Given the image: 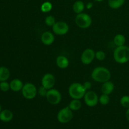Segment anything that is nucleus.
<instances>
[{"instance_id":"obj_24","label":"nucleus","mask_w":129,"mask_h":129,"mask_svg":"<svg viewBox=\"0 0 129 129\" xmlns=\"http://www.w3.org/2000/svg\"><path fill=\"white\" fill-rule=\"evenodd\" d=\"M56 23L55 21V18L54 16L49 15L47 16L45 19V23L46 24L47 26H53V25Z\"/></svg>"},{"instance_id":"obj_10","label":"nucleus","mask_w":129,"mask_h":129,"mask_svg":"<svg viewBox=\"0 0 129 129\" xmlns=\"http://www.w3.org/2000/svg\"><path fill=\"white\" fill-rule=\"evenodd\" d=\"M94 58H95V52L91 49H86L82 53L81 60L83 64L88 65L93 62Z\"/></svg>"},{"instance_id":"obj_19","label":"nucleus","mask_w":129,"mask_h":129,"mask_svg":"<svg viewBox=\"0 0 129 129\" xmlns=\"http://www.w3.org/2000/svg\"><path fill=\"white\" fill-rule=\"evenodd\" d=\"M113 42L115 45L117 47L124 45L126 42V38L122 34H117L113 39Z\"/></svg>"},{"instance_id":"obj_31","label":"nucleus","mask_w":129,"mask_h":129,"mask_svg":"<svg viewBox=\"0 0 129 129\" xmlns=\"http://www.w3.org/2000/svg\"><path fill=\"white\" fill-rule=\"evenodd\" d=\"M92 6H93V4H92V3H88L86 5V8L88 9H90Z\"/></svg>"},{"instance_id":"obj_6","label":"nucleus","mask_w":129,"mask_h":129,"mask_svg":"<svg viewBox=\"0 0 129 129\" xmlns=\"http://www.w3.org/2000/svg\"><path fill=\"white\" fill-rule=\"evenodd\" d=\"M73 117V110L69 107L63 108L58 112L57 118V120L61 123H67L70 122Z\"/></svg>"},{"instance_id":"obj_13","label":"nucleus","mask_w":129,"mask_h":129,"mask_svg":"<svg viewBox=\"0 0 129 129\" xmlns=\"http://www.w3.org/2000/svg\"><path fill=\"white\" fill-rule=\"evenodd\" d=\"M115 88L114 84L112 83L110 81H106L105 83H103L102 86V92L103 94H110L113 91Z\"/></svg>"},{"instance_id":"obj_25","label":"nucleus","mask_w":129,"mask_h":129,"mask_svg":"<svg viewBox=\"0 0 129 129\" xmlns=\"http://www.w3.org/2000/svg\"><path fill=\"white\" fill-rule=\"evenodd\" d=\"M120 105L125 108H129V96L125 95L123 96L121 98L120 101Z\"/></svg>"},{"instance_id":"obj_26","label":"nucleus","mask_w":129,"mask_h":129,"mask_svg":"<svg viewBox=\"0 0 129 129\" xmlns=\"http://www.w3.org/2000/svg\"><path fill=\"white\" fill-rule=\"evenodd\" d=\"M10 89V83H8L6 81H1L0 83V89L3 92H6Z\"/></svg>"},{"instance_id":"obj_12","label":"nucleus","mask_w":129,"mask_h":129,"mask_svg":"<svg viewBox=\"0 0 129 129\" xmlns=\"http://www.w3.org/2000/svg\"><path fill=\"white\" fill-rule=\"evenodd\" d=\"M41 40L45 45H50L54 42L55 37L50 31H45L42 35Z\"/></svg>"},{"instance_id":"obj_21","label":"nucleus","mask_w":129,"mask_h":129,"mask_svg":"<svg viewBox=\"0 0 129 129\" xmlns=\"http://www.w3.org/2000/svg\"><path fill=\"white\" fill-rule=\"evenodd\" d=\"M82 103L79 100L73 99L69 104V108L73 111H78L81 108Z\"/></svg>"},{"instance_id":"obj_27","label":"nucleus","mask_w":129,"mask_h":129,"mask_svg":"<svg viewBox=\"0 0 129 129\" xmlns=\"http://www.w3.org/2000/svg\"><path fill=\"white\" fill-rule=\"evenodd\" d=\"M95 57L97 60L102 61V60H104L106 57L105 53L103 51H102V50H98V51H97L95 53Z\"/></svg>"},{"instance_id":"obj_9","label":"nucleus","mask_w":129,"mask_h":129,"mask_svg":"<svg viewBox=\"0 0 129 129\" xmlns=\"http://www.w3.org/2000/svg\"><path fill=\"white\" fill-rule=\"evenodd\" d=\"M69 27L64 21H57L52 26V31L55 35H64L69 31Z\"/></svg>"},{"instance_id":"obj_5","label":"nucleus","mask_w":129,"mask_h":129,"mask_svg":"<svg viewBox=\"0 0 129 129\" xmlns=\"http://www.w3.org/2000/svg\"><path fill=\"white\" fill-rule=\"evenodd\" d=\"M37 92V89L35 84L31 83H27L24 84L21 89L23 96L27 100L34 99L36 96Z\"/></svg>"},{"instance_id":"obj_11","label":"nucleus","mask_w":129,"mask_h":129,"mask_svg":"<svg viewBox=\"0 0 129 129\" xmlns=\"http://www.w3.org/2000/svg\"><path fill=\"white\" fill-rule=\"evenodd\" d=\"M55 84V78L51 73H47L42 79V86L47 89L53 88Z\"/></svg>"},{"instance_id":"obj_17","label":"nucleus","mask_w":129,"mask_h":129,"mask_svg":"<svg viewBox=\"0 0 129 129\" xmlns=\"http://www.w3.org/2000/svg\"><path fill=\"white\" fill-rule=\"evenodd\" d=\"M10 77V70L5 66L0 67V82L7 81Z\"/></svg>"},{"instance_id":"obj_14","label":"nucleus","mask_w":129,"mask_h":129,"mask_svg":"<svg viewBox=\"0 0 129 129\" xmlns=\"http://www.w3.org/2000/svg\"><path fill=\"white\" fill-rule=\"evenodd\" d=\"M13 118V113L8 109L1 110L0 112V120L3 122H9Z\"/></svg>"},{"instance_id":"obj_1","label":"nucleus","mask_w":129,"mask_h":129,"mask_svg":"<svg viewBox=\"0 0 129 129\" xmlns=\"http://www.w3.org/2000/svg\"><path fill=\"white\" fill-rule=\"evenodd\" d=\"M91 78L98 83H105L111 78V73L107 68L104 67H96L92 71Z\"/></svg>"},{"instance_id":"obj_30","label":"nucleus","mask_w":129,"mask_h":129,"mask_svg":"<svg viewBox=\"0 0 129 129\" xmlns=\"http://www.w3.org/2000/svg\"><path fill=\"white\" fill-rule=\"evenodd\" d=\"M125 117H126V118H127V120H128L129 122V108H127V111H126Z\"/></svg>"},{"instance_id":"obj_15","label":"nucleus","mask_w":129,"mask_h":129,"mask_svg":"<svg viewBox=\"0 0 129 129\" xmlns=\"http://www.w3.org/2000/svg\"><path fill=\"white\" fill-rule=\"evenodd\" d=\"M10 89L15 92H18L21 91L24 84L23 82L20 79H13L10 83Z\"/></svg>"},{"instance_id":"obj_22","label":"nucleus","mask_w":129,"mask_h":129,"mask_svg":"<svg viewBox=\"0 0 129 129\" xmlns=\"http://www.w3.org/2000/svg\"><path fill=\"white\" fill-rule=\"evenodd\" d=\"M52 9V5L51 3L49 1H46L42 4L40 6V10L44 13H48Z\"/></svg>"},{"instance_id":"obj_23","label":"nucleus","mask_w":129,"mask_h":129,"mask_svg":"<svg viewBox=\"0 0 129 129\" xmlns=\"http://www.w3.org/2000/svg\"><path fill=\"white\" fill-rule=\"evenodd\" d=\"M110 98L109 95L105 94H102L99 98V102L102 105H107L110 103Z\"/></svg>"},{"instance_id":"obj_18","label":"nucleus","mask_w":129,"mask_h":129,"mask_svg":"<svg viewBox=\"0 0 129 129\" xmlns=\"http://www.w3.org/2000/svg\"><path fill=\"white\" fill-rule=\"evenodd\" d=\"M85 8V5L82 1H76L73 6V11L75 13L79 14L83 11Z\"/></svg>"},{"instance_id":"obj_7","label":"nucleus","mask_w":129,"mask_h":129,"mask_svg":"<svg viewBox=\"0 0 129 129\" xmlns=\"http://www.w3.org/2000/svg\"><path fill=\"white\" fill-rule=\"evenodd\" d=\"M45 97L47 102L50 104L54 105L59 104L62 100L61 93L57 89H54V88H52L47 91Z\"/></svg>"},{"instance_id":"obj_29","label":"nucleus","mask_w":129,"mask_h":129,"mask_svg":"<svg viewBox=\"0 0 129 129\" xmlns=\"http://www.w3.org/2000/svg\"><path fill=\"white\" fill-rule=\"evenodd\" d=\"M83 86H84V88L86 90H89L91 88V83L89 81H86L83 83Z\"/></svg>"},{"instance_id":"obj_2","label":"nucleus","mask_w":129,"mask_h":129,"mask_svg":"<svg viewBox=\"0 0 129 129\" xmlns=\"http://www.w3.org/2000/svg\"><path fill=\"white\" fill-rule=\"evenodd\" d=\"M113 59L118 64H125L129 61V47H117L113 52Z\"/></svg>"},{"instance_id":"obj_8","label":"nucleus","mask_w":129,"mask_h":129,"mask_svg":"<svg viewBox=\"0 0 129 129\" xmlns=\"http://www.w3.org/2000/svg\"><path fill=\"white\" fill-rule=\"evenodd\" d=\"M84 101L85 104L89 107H95L99 102V98L96 93L93 91L86 92L84 96Z\"/></svg>"},{"instance_id":"obj_32","label":"nucleus","mask_w":129,"mask_h":129,"mask_svg":"<svg viewBox=\"0 0 129 129\" xmlns=\"http://www.w3.org/2000/svg\"><path fill=\"white\" fill-rule=\"evenodd\" d=\"M1 112V105H0V112Z\"/></svg>"},{"instance_id":"obj_16","label":"nucleus","mask_w":129,"mask_h":129,"mask_svg":"<svg viewBox=\"0 0 129 129\" xmlns=\"http://www.w3.org/2000/svg\"><path fill=\"white\" fill-rule=\"evenodd\" d=\"M56 64L60 69H66L69 65V60L64 55H59L56 59Z\"/></svg>"},{"instance_id":"obj_28","label":"nucleus","mask_w":129,"mask_h":129,"mask_svg":"<svg viewBox=\"0 0 129 129\" xmlns=\"http://www.w3.org/2000/svg\"><path fill=\"white\" fill-rule=\"evenodd\" d=\"M47 91H48V89H47L46 88H45L44 86H40V88H39V90H38L37 91H38V93H39V94H40L41 96H46Z\"/></svg>"},{"instance_id":"obj_33","label":"nucleus","mask_w":129,"mask_h":129,"mask_svg":"<svg viewBox=\"0 0 129 129\" xmlns=\"http://www.w3.org/2000/svg\"><path fill=\"white\" fill-rule=\"evenodd\" d=\"M96 1H102V0H96Z\"/></svg>"},{"instance_id":"obj_3","label":"nucleus","mask_w":129,"mask_h":129,"mask_svg":"<svg viewBox=\"0 0 129 129\" xmlns=\"http://www.w3.org/2000/svg\"><path fill=\"white\" fill-rule=\"evenodd\" d=\"M69 94L73 99L80 100L84 98L86 90L83 84L79 83H72L68 89Z\"/></svg>"},{"instance_id":"obj_20","label":"nucleus","mask_w":129,"mask_h":129,"mask_svg":"<svg viewBox=\"0 0 129 129\" xmlns=\"http://www.w3.org/2000/svg\"><path fill=\"white\" fill-rule=\"evenodd\" d=\"M125 0H108V6L112 9H118L125 3Z\"/></svg>"},{"instance_id":"obj_4","label":"nucleus","mask_w":129,"mask_h":129,"mask_svg":"<svg viewBox=\"0 0 129 129\" xmlns=\"http://www.w3.org/2000/svg\"><path fill=\"white\" fill-rule=\"evenodd\" d=\"M92 19L88 14L84 13L77 14L75 18V23L79 28L82 29L88 28L91 26Z\"/></svg>"}]
</instances>
